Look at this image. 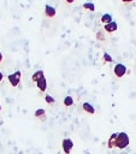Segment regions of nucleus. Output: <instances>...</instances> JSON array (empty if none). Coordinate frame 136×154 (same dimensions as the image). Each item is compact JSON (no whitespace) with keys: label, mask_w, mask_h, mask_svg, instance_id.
Here are the masks:
<instances>
[{"label":"nucleus","mask_w":136,"mask_h":154,"mask_svg":"<svg viewBox=\"0 0 136 154\" xmlns=\"http://www.w3.org/2000/svg\"><path fill=\"white\" fill-rule=\"evenodd\" d=\"M130 143L129 135L126 132H117V138H116V148L118 149H125Z\"/></svg>","instance_id":"obj_1"},{"label":"nucleus","mask_w":136,"mask_h":154,"mask_svg":"<svg viewBox=\"0 0 136 154\" xmlns=\"http://www.w3.org/2000/svg\"><path fill=\"white\" fill-rule=\"evenodd\" d=\"M20 78H22V72L19 70H17V71H14L7 76V79L12 87H17L20 82Z\"/></svg>","instance_id":"obj_2"},{"label":"nucleus","mask_w":136,"mask_h":154,"mask_svg":"<svg viewBox=\"0 0 136 154\" xmlns=\"http://www.w3.org/2000/svg\"><path fill=\"white\" fill-rule=\"evenodd\" d=\"M113 73L116 75V77H119V78L123 77V76H125V73H126V66L124 64H120V63L116 64L114 67H113Z\"/></svg>","instance_id":"obj_3"},{"label":"nucleus","mask_w":136,"mask_h":154,"mask_svg":"<svg viewBox=\"0 0 136 154\" xmlns=\"http://www.w3.org/2000/svg\"><path fill=\"white\" fill-rule=\"evenodd\" d=\"M61 147H63V150L65 154H70L72 148H73V142L71 138H64L61 141Z\"/></svg>","instance_id":"obj_4"},{"label":"nucleus","mask_w":136,"mask_h":154,"mask_svg":"<svg viewBox=\"0 0 136 154\" xmlns=\"http://www.w3.org/2000/svg\"><path fill=\"white\" fill-rule=\"evenodd\" d=\"M55 13H57L55 7H53L52 5H46V6H45V14H46L47 17L53 18V17L55 16Z\"/></svg>","instance_id":"obj_5"},{"label":"nucleus","mask_w":136,"mask_h":154,"mask_svg":"<svg viewBox=\"0 0 136 154\" xmlns=\"http://www.w3.org/2000/svg\"><path fill=\"white\" fill-rule=\"evenodd\" d=\"M104 29H105L106 32H114V31L118 29V24H117L114 20H112L111 23L105 24V25H104Z\"/></svg>","instance_id":"obj_6"},{"label":"nucleus","mask_w":136,"mask_h":154,"mask_svg":"<svg viewBox=\"0 0 136 154\" xmlns=\"http://www.w3.org/2000/svg\"><path fill=\"white\" fill-rule=\"evenodd\" d=\"M36 87L39 88L40 91H46V89H47V79H46V77L39 79L36 82Z\"/></svg>","instance_id":"obj_7"},{"label":"nucleus","mask_w":136,"mask_h":154,"mask_svg":"<svg viewBox=\"0 0 136 154\" xmlns=\"http://www.w3.org/2000/svg\"><path fill=\"white\" fill-rule=\"evenodd\" d=\"M82 108H83V111L87 112L88 114H94V113H95V108H94V106H93L90 102H83Z\"/></svg>","instance_id":"obj_8"},{"label":"nucleus","mask_w":136,"mask_h":154,"mask_svg":"<svg viewBox=\"0 0 136 154\" xmlns=\"http://www.w3.org/2000/svg\"><path fill=\"white\" fill-rule=\"evenodd\" d=\"M43 77H45V72H43V70H37L36 72H34V73H32L31 79L36 83L39 79H41V78H43Z\"/></svg>","instance_id":"obj_9"},{"label":"nucleus","mask_w":136,"mask_h":154,"mask_svg":"<svg viewBox=\"0 0 136 154\" xmlns=\"http://www.w3.org/2000/svg\"><path fill=\"white\" fill-rule=\"evenodd\" d=\"M116 138H117V132H114V134H112V135L110 136V138H108V141H107V147H108L110 149L116 148Z\"/></svg>","instance_id":"obj_10"},{"label":"nucleus","mask_w":136,"mask_h":154,"mask_svg":"<svg viewBox=\"0 0 136 154\" xmlns=\"http://www.w3.org/2000/svg\"><path fill=\"white\" fill-rule=\"evenodd\" d=\"M101 23L105 25V24H108V23H111L112 20H113V18H112V16L110 14V13H105V14H102L101 16Z\"/></svg>","instance_id":"obj_11"},{"label":"nucleus","mask_w":136,"mask_h":154,"mask_svg":"<svg viewBox=\"0 0 136 154\" xmlns=\"http://www.w3.org/2000/svg\"><path fill=\"white\" fill-rule=\"evenodd\" d=\"M35 117H36V118H40L41 120H45V118H46V111H45L43 108L36 109V111H35Z\"/></svg>","instance_id":"obj_12"},{"label":"nucleus","mask_w":136,"mask_h":154,"mask_svg":"<svg viewBox=\"0 0 136 154\" xmlns=\"http://www.w3.org/2000/svg\"><path fill=\"white\" fill-rule=\"evenodd\" d=\"M83 8L84 10H88V11H95V5L93 2H84L83 4Z\"/></svg>","instance_id":"obj_13"},{"label":"nucleus","mask_w":136,"mask_h":154,"mask_svg":"<svg viewBox=\"0 0 136 154\" xmlns=\"http://www.w3.org/2000/svg\"><path fill=\"white\" fill-rule=\"evenodd\" d=\"M64 105H65V106H72V105H73L72 97H71V96H65V99H64Z\"/></svg>","instance_id":"obj_14"},{"label":"nucleus","mask_w":136,"mask_h":154,"mask_svg":"<svg viewBox=\"0 0 136 154\" xmlns=\"http://www.w3.org/2000/svg\"><path fill=\"white\" fill-rule=\"evenodd\" d=\"M104 60H105L106 63H111L113 59H112V57H111L108 53H104Z\"/></svg>","instance_id":"obj_15"},{"label":"nucleus","mask_w":136,"mask_h":154,"mask_svg":"<svg viewBox=\"0 0 136 154\" xmlns=\"http://www.w3.org/2000/svg\"><path fill=\"white\" fill-rule=\"evenodd\" d=\"M45 100H46V102H47V103H53V102L55 101L51 95H46V96H45Z\"/></svg>","instance_id":"obj_16"},{"label":"nucleus","mask_w":136,"mask_h":154,"mask_svg":"<svg viewBox=\"0 0 136 154\" xmlns=\"http://www.w3.org/2000/svg\"><path fill=\"white\" fill-rule=\"evenodd\" d=\"M96 38H97L99 41H104V40H105V36H104V34H102V32H100V31H99V32L96 34Z\"/></svg>","instance_id":"obj_17"},{"label":"nucleus","mask_w":136,"mask_h":154,"mask_svg":"<svg viewBox=\"0 0 136 154\" xmlns=\"http://www.w3.org/2000/svg\"><path fill=\"white\" fill-rule=\"evenodd\" d=\"M2 79H4V73H2L1 71H0V83L2 82Z\"/></svg>","instance_id":"obj_18"},{"label":"nucleus","mask_w":136,"mask_h":154,"mask_svg":"<svg viewBox=\"0 0 136 154\" xmlns=\"http://www.w3.org/2000/svg\"><path fill=\"white\" fill-rule=\"evenodd\" d=\"M65 1H66V2H67V4H72V2H73V1H75V0H65Z\"/></svg>","instance_id":"obj_19"},{"label":"nucleus","mask_w":136,"mask_h":154,"mask_svg":"<svg viewBox=\"0 0 136 154\" xmlns=\"http://www.w3.org/2000/svg\"><path fill=\"white\" fill-rule=\"evenodd\" d=\"M2 58H4V57H2V53H1V52H0V63H1V61H2Z\"/></svg>","instance_id":"obj_20"},{"label":"nucleus","mask_w":136,"mask_h":154,"mask_svg":"<svg viewBox=\"0 0 136 154\" xmlns=\"http://www.w3.org/2000/svg\"><path fill=\"white\" fill-rule=\"evenodd\" d=\"M123 2H131V1H134V0H122Z\"/></svg>","instance_id":"obj_21"},{"label":"nucleus","mask_w":136,"mask_h":154,"mask_svg":"<svg viewBox=\"0 0 136 154\" xmlns=\"http://www.w3.org/2000/svg\"><path fill=\"white\" fill-rule=\"evenodd\" d=\"M0 111H1V105H0Z\"/></svg>","instance_id":"obj_22"}]
</instances>
